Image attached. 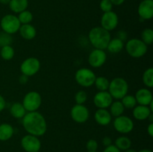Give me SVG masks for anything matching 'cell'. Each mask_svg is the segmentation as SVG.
<instances>
[{
    "label": "cell",
    "mask_w": 153,
    "mask_h": 152,
    "mask_svg": "<svg viewBox=\"0 0 153 152\" xmlns=\"http://www.w3.org/2000/svg\"><path fill=\"white\" fill-rule=\"evenodd\" d=\"M88 151H97L98 148V142L95 139H89L86 144Z\"/></svg>",
    "instance_id": "obj_35"
},
{
    "label": "cell",
    "mask_w": 153,
    "mask_h": 152,
    "mask_svg": "<svg viewBox=\"0 0 153 152\" xmlns=\"http://www.w3.org/2000/svg\"><path fill=\"white\" fill-rule=\"evenodd\" d=\"M6 106V102L5 100H4V97L1 95H0V112L2 111L4 108H5Z\"/></svg>",
    "instance_id": "obj_39"
},
{
    "label": "cell",
    "mask_w": 153,
    "mask_h": 152,
    "mask_svg": "<svg viewBox=\"0 0 153 152\" xmlns=\"http://www.w3.org/2000/svg\"><path fill=\"white\" fill-rule=\"evenodd\" d=\"M113 102V98L108 91H100L94 98V103L99 109H106Z\"/></svg>",
    "instance_id": "obj_14"
},
{
    "label": "cell",
    "mask_w": 153,
    "mask_h": 152,
    "mask_svg": "<svg viewBox=\"0 0 153 152\" xmlns=\"http://www.w3.org/2000/svg\"><path fill=\"white\" fill-rule=\"evenodd\" d=\"M17 17L21 25L30 24V22H31L33 19V15L32 13H31V12H30L29 10H25L22 11L21 13H19V16H18Z\"/></svg>",
    "instance_id": "obj_30"
},
{
    "label": "cell",
    "mask_w": 153,
    "mask_h": 152,
    "mask_svg": "<svg viewBox=\"0 0 153 152\" xmlns=\"http://www.w3.org/2000/svg\"><path fill=\"white\" fill-rule=\"evenodd\" d=\"M135 99L140 105L149 106L153 101L152 92L146 88H141L138 89L135 94Z\"/></svg>",
    "instance_id": "obj_16"
},
{
    "label": "cell",
    "mask_w": 153,
    "mask_h": 152,
    "mask_svg": "<svg viewBox=\"0 0 153 152\" xmlns=\"http://www.w3.org/2000/svg\"><path fill=\"white\" fill-rule=\"evenodd\" d=\"M22 125L28 134L37 137L44 135L47 130L46 119L41 113L37 111L26 113L22 118Z\"/></svg>",
    "instance_id": "obj_1"
},
{
    "label": "cell",
    "mask_w": 153,
    "mask_h": 152,
    "mask_svg": "<svg viewBox=\"0 0 153 152\" xmlns=\"http://www.w3.org/2000/svg\"><path fill=\"white\" fill-rule=\"evenodd\" d=\"M143 82L147 87L152 88L153 86V69L149 68L145 70L143 74Z\"/></svg>",
    "instance_id": "obj_28"
},
{
    "label": "cell",
    "mask_w": 153,
    "mask_h": 152,
    "mask_svg": "<svg viewBox=\"0 0 153 152\" xmlns=\"http://www.w3.org/2000/svg\"><path fill=\"white\" fill-rule=\"evenodd\" d=\"M114 128L120 134H128L134 128V122L131 118L126 116H120L114 121Z\"/></svg>",
    "instance_id": "obj_9"
},
{
    "label": "cell",
    "mask_w": 153,
    "mask_h": 152,
    "mask_svg": "<svg viewBox=\"0 0 153 152\" xmlns=\"http://www.w3.org/2000/svg\"><path fill=\"white\" fill-rule=\"evenodd\" d=\"M10 0H0V3L2 4H8Z\"/></svg>",
    "instance_id": "obj_43"
},
{
    "label": "cell",
    "mask_w": 153,
    "mask_h": 152,
    "mask_svg": "<svg viewBox=\"0 0 153 152\" xmlns=\"http://www.w3.org/2000/svg\"><path fill=\"white\" fill-rule=\"evenodd\" d=\"M124 152H137V151L136 150H134V149L128 148V149H127V150L124 151Z\"/></svg>",
    "instance_id": "obj_44"
},
{
    "label": "cell",
    "mask_w": 153,
    "mask_h": 152,
    "mask_svg": "<svg viewBox=\"0 0 153 152\" xmlns=\"http://www.w3.org/2000/svg\"><path fill=\"white\" fill-rule=\"evenodd\" d=\"M42 103L41 95L36 91H31L25 95L22 101V105L28 112L37 111Z\"/></svg>",
    "instance_id": "obj_7"
},
{
    "label": "cell",
    "mask_w": 153,
    "mask_h": 152,
    "mask_svg": "<svg viewBox=\"0 0 153 152\" xmlns=\"http://www.w3.org/2000/svg\"><path fill=\"white\" fill-rule=\"evenodd\" d=\"M108 90L113 98L117 100L122 99L128 94V84L123 77H115L110 81Z\"/></svg>",
    "instance_id": "obj_3"
},
{
    "label": "cell",
    "mask_w": 153,
    "mask_h": 152,
    "mask_svg": "<svg viewBox=\"0 0 153 152\" xmlns=\"http://www.w3.org/2000/svg\"><path fill=\"white\" fill-rule=\"evenodd\" d=\"M87 99H88V95L87 92L84 90H79L75 95V101L76 104H84V103L86 102Z\"/></svg>",
    "instance_id": "obj_33"
},
{
    "label": "cell",
    "mask_w": 153,
    "mask_h": 152,
    "mask_svg": "<svg viewBox=\"0 0 153 152\" xmlns=\"http://www.w3.org/2000/svg\"><path fill=\"white\" fill-rule=\"evenodd\" d=\"M138 152H152V151L151 150H149V149H142V150L139 151Z\"/></svg>",
    "instance_id": "obj_45"
},
{
    "label": "cell",
    "mask_w": 153,
    "mask_h": 152,
    "mask_svg": "<svg viewBox=\"0 0 153 152\" xmlns=\"http://www.w3.org/2000/svg\"><path fill=\"white\" fill-rule=\"evenodd\" d=\"M95 73L88 68H81L76 71L75 79L80 86L83 87H90L94 84L96 80Z\"/></svg>",
    "instance_id": "obj_5"
},
{
    "label": "cell",
    "mask_w": 153,
    "mask_h": 152,
    "mask_svg": "<svg viewBox=\"0 0 153 152\" xmlns=\"http://www.w3.org/2000/svg\"><path fill=\"white\" fill-rule=\"evenodd\" d=\"M0 25L3 32L11 35L19 31L21 24L17 16L13 14H7L1 18Z\"/></svg>",
    "instance_id": "obj_6"
},
{
    "label": "cell",
    "mask_w": 153,
    "mask_h": 152,
    "mask_svg": "<svg viewBox=\"0 0 153 152\" xmlns=\"http://www.w3.org/2000/svg\"><path fill=\"white\" fill-rule=\"evenodd\" d=\"M70 116L74 122L82 124L88 120L90 112L84 104H76L72 107Z\"/></svg>",
    "instance_id": "obj_11"
},
{
    "label": "cell",
    "mask_w": 153,
    "mask_h": 152,
    "mask_svg": "<svg viewBox=\"0 0 153 152\" xmlns=\"http://www.w3.org/2000/svg\"><path fill=\"white\" fill-rule=\"evenodd\" d=\"M8 4L10 9L13 13H19L26 10L28 5V0H10Z\"/></svg>",
    "instance_id": "obj_20"
},
{
    "label": "cell",
    "mask_w": 153,
    "mask_h": 152,
    "mask_svg": "<svg viewBox=\"0 0 153 152\" xmlns=\"http://www.w3.org/2000/svg\"><path fill=\"white\" fill-rule=\"evenodd\" d=\"M118 22H119L118 16L115 12L112 11V10L109 12H105L102 16L101 27L108 31H113L117 26Z\"/></svg>",
    "instance_id": "obj_12"
},
{
    "label": "cell",
    "mask_w": 153,
    "mask_h": 152,
    "mask_svg": "<svg viewBox=\"0 0 153 152\" xmlns=\"http://www.w3.org/2000/svg\"><path fill=\"white\" fill-rule=\"evenodd\" d=\"M113 5H121L126 0H110Z\"/></svg>",
    "instance_id": "obj_41"
},
{
    "label": "cell",
    "mask_w": 153,
    "mask_h": 152,
    "mask_svg": "<svg viewBox=\"0 0 153 152\" xmlns=\"http://www.w3.org/2000/svg\"><path fill=\"white\" fill-rule=\"evenodd\" d=\"M109 83H110V81L103 76L97 77L94 82L96 87L100 91H107L108 89Z\"/></svg>",
    "instance_id": "obj_26"
},
{
    "label": "cell",
    "mask_w": 153,
    "mask_h": 152,
    "mask_svg": "<svg viewBox=\"0 0 153 152\" xmlns=\"http://www.w3.org/2000/svg\"><path fill=\"white\" fill-rule=\"evenodd\" d=\"M88 152H97V151H88Z\"/></svg>",
    "instance_id": "obj_46"
},
{
    "label": "cell",
    "mask_w": 153,
    "mask_h": 152,
    "mask_svg": "<svg viewBox=\"0 0 153 152\" xmlns=\"http://www.w3.org/2000/svg\"><path fill=\"white\" fill-rule=\"evenodd\" d=\"M151 113H152L148 106H143L139 104L138 106H135L133 108V116H134V119L139 121H143L147 119Z\"/></svg>",
    "instance_id": "obj_18"
},
{
    "label": "cell",
    "mask_w": 153,
    "mask_h": 152,
    "mask_svg": "<svg viewBox=\"0 0 153 152\" xmlns=\"http://www.w3.org/2000/svg\"><path fill=\"white\" fill-rule=\"evenodd\" d=\"M117 38L120 39L123 42H124L127 39V33L125 31H119L117 34Z\"/></svg>",
    "instance_id": "obj_37"
},
{
    "label": "cell",
    "mask_w": 153,
    "mask_h": 152,
    "mask_svg": "<svg viewBox=\"0 0 153 152\" xmlns=\"http://www.w3.org/2000/svg\"><path fill=\"white\" fill-rule=\"evenodd\" d=\"M103 152H121V151L119 150L114 145H111L108 147H105Z\"/></svg>",
    "instance_id": "obj_36"
},
{
    "label": "cell",
    "mask_w": 153,
    "mask_h": 152,
    "mask_svg": "<svg viewBox=\"0 0 153 152\" xmlns=\"http://www.w3.org/2000/svg\"><path fill=\"white\" fill-rule=\"evenodd\" d=\"M147 45L140 39L133 38L128 40L126 44V50L128 55L134 58H140L147 52Z\"/></svg>",
    "instance_id": "obj_4"
},
{
    "label": "cell",
    "mask_w": 153,
    "mask_h": 152,
    "mask_svg": "<svg viewBox=\"0 0 153 152\" xmlns=\"http://www.w3.org/2000/svg\"><path fill=\"white\" fill-rule=\"evenodd\" d=\"M102 144L105 147H108V146L112 145V140L109 137H105L103 138L102 139Z\"/></svg>",
    "instance_id": "obj_38"
},
{
    "label": "cell",
    "mask_w": 153,
    "mask_h": 152,
    "mask_svg": "<svg viewBox=\"0 0 153 152\" xmlns=\"http://www.w3.org/2000/svg\"><path fill=\"white\" fill-rule=\"evenodd\" d=\"M14 130L12 125L7 123L0 125V141H7L10 139L13 135Z\"/></svg>",
    "instance_id": "obj_21"
},
{
    "label": "cell",
    "mask_w": 153,
    "mask_h": 152,
    "mask_svg": "<svg viewBox=\"0 0 153 152\" xmlns=\"http://www.w3.org/2000/svg\"><path fill=\"white\" fill-rule=\"evenodd\" d=\"M137 13L142 19L148 20L153 16V0H143L139 4Z\"/></svg>",
    "instance_id": "obj_15"
},
{
    "label": "cell",
    "mask_w": 153,
    "mask_h": 152,
    "mask_svg": "<svg viewBox=\"0 0 153 152\" xmlns=\"http://www.w3.org/2000/svg\"><path fill=\"white\" fill-rule=\"evenodd\" d=\"M100 9L102 10L104 13L105 12H109L112 10L113 8V4L110 0H102L100 4Z\"/></svg>",
    "instance_id": "obj_34"
},
{
    "label": "cell",
    "mask_w": 153,
    "mask_h": 152,
    "mask_svg": "<svg viewBox=\"0 0 153 152\" xmlns=\"http://www.w3.org/2000/svg\"><path fill=\"white\" fill-rule=\"evenodd\" d=\"M107 59V55L104 50L95 49L90 53L88 57V63L94 68L102 66Z\"/></svg>",
    "instance_id": "obj_13"
},
{
    "label": "cell",
    "mask_w": 153,
    "mask_h": 152,
    "mask_svg": "<svg viewBox=\"0 0 153 152\" xmlns=\"http://www.w3.org/2000/svg\"><path fill=\"white\" fill-rule=\"evenodd\" d=\"M147 132L151 137H153V123H150L149 125L147 128Z\"/></svg>",
    "instance_id": "obj_40"
},
{
    "label": "cell",
    "mask_w": 153,
    "mask_h": 152,
    "mask_svg": "<svg viewBox=\"0 0 153 152\" xmlns=\"http://www.w3.org/2000/svg\"><path fill=\"white\" fill-rule=\"evenodd\" d=\"M96 122L102 126L108 125L111 122V115L106 109H98L94 114Z\"/></svg>",
    "instance_id": "obj_17"
},
{
    "label": "cell",
    "mask_w": 153,
    "mask_h": 152,
    "mask_svg": "<svg viewBox=\"0 0 153 152\" xmlns=\"http://www.w3.org/2000/svg\"><path fill=\"white\" fill-rule=\"evenodd\" d=\"M124 47V42L120 40L118 38H114L111 39L109 41L108 44L107 49L108 50L109 52L113 54H117L123 50Z\"/></svg>",
    "instance_id": "obj_23"
},
{
    "label": "cell",
    "mask_w": 153,
    "mask_h": 152,
    "mask_svg": "<svg viewBox=\"0 0 153 152\" xmlns=\"http://www.w3.org/2000/svg\"><path fill=\"white\" fill-rule=\"evenodd\" d=\"M0 55L1 58L4 61H10L14 56V49H13L10 45L9 46H4L1 48Z\"/></svg>",
    "instance_id": "obj_27"
},
{
    "label": "cell",
    "mask_w": 153,
    "mask_h": 152,
    "mask_svg": "<svg viewBox=\"0 0 153 152\" xmlns=\"http://www.w3.org/2000/svg\"><path fill=\"white\" fill-rule=\"evenodd\" d=\"M10 113L11 116L16 119H22L26 114V110H25L22 104L16 102L11 105L10 109Z\"/></svg>",
    "instance_id": "obj_22"
},
{
    "label": "cell",
    "mask_w": 153,
    "mask_h": 152,
    "mask_svg": "<svg viewBox=\"0 0 153 152\" xmlns=\"http://www.w3.org/2000/svg\"><path fill=\"white\" fill-rule=\"evenodd\" d=\"M40 69V61L36 58H27L22 63L20 66L21 72L27 77H31L37 74Z\"/></svg>",
    "instance_id": "obj_8"
},
{
    "label": "cell",
    "mask_w": 153,
    "mask_h": 152,
    "mask_svg": "<svg viewBox=\"0 0 153 152\" xmlns=\"http://www.w3.org/2000/svg\"><path fill=\"white\" fill-rule=\"evenodd\" d=\"M114 145L116 146L119 150L126 151L131 148V141L128 137L122 136V137H118V138L115 140Z\"/></svg>",
    "instance_id": "obj_24"
},
{
    "label": "cell",
    "mask_w": 153,
    "mask_h": 152,
    "mask_svg": "<svg viewBox=\"0 0 153 152\" xmlns=\"http://www.w3.org/2000/svg\"><path fill=\"white\" fill-rule=\"evenodd\" d=\"M19 31L21 37L26 40H32L36 37V34H37L36 28L31 24L21 25Z\"/></svg>",
    "instance_id": "obj_19"
},
{
    "label": "cell",
    "mask_w": 153,
    "mask_h": 152,
    "mask_svg": "<svg viewBox=\"0 0 153 152\" xmlns=\"http://www.w3.org/2000/svg\"><path fill=\"white\" fill-rule=\"evenodd\" d=\"M124 110H125V107L123 105L120 101H116L114 102H112L110 106V113L111 116H114V117L122 116Z\"/></svg>",
    "instance_id": "obj_25"
},
{
    "label": "cell",
    "mask_w": 153,
    "mask_h": 152,
    "mask_svg": "<svg viewBox=\"0 0 153 152\" xmlns=\"http://www.w3.org/2000/svg\"><path fill=\"white\" fill-rule=\"evenodd\" d=\"M21 146L26 152H39L41 148V142L38 137L28 134L21 139Z\"/></svg>",
    "instance_id": "obj_10"
},
{
    "label": "cell",
    "mask_w": 153,
    "mask_h": 152,
    "mask_svg": "<svg viewBox=\"0 0 153 152\" xmlns=\"http://www.w3.org/2000/svg\"><path fill=\"white\" fill-rule=\"evenodd\" d=\"M12 37L10 34H7L5 32L0 33V47H3L4 46H9L12 43Z\"/></svg>",
    "instance_id": "obj_32"
},
{
    "label": "cell",
    "mask_w": 153,
    "mask_h": 152,
    "mask_svg": "<svg viewBox=\"0 0 153 152\" xmlns=\"http://www.w3.org/2000/svg\"><path fill=\"white\" fill-rule=\"evenodd\" d=\"M90 42L95 49H107L108 44L111 40V34L109 31H106L102 27H94L90 31L88 34Z\"/></svg>",
    "instance_id": "obj_2"
},
{
    "label": "cell",
    "mask_w": 153,
    "mask_h": 152,
    "mask_svg": "<svg viewBox=\"0 0 153 152\" xmlns=\"http://www.w3.org/2000/svg\"><path fill=\"white\" fill-rule=\"evenodd\" d=\"M141 40L146 45H150L153 43V31L151 28H145L141 32Z\"/></svg>",
    "instance_id": "obj_31"
},
{
    "label": "cell",
    "mask_w": 153,
    "mask_h": 152,
    "mask_svg": "<svg viewBox=\"0 0 153 152\" xmlns=\"http://www.w3.org/2000/svg\"><path fill=\"white\" fill-rule=\"evenodd\" d=\"M121 100H122L121 102H122L123 105L124 106L125 108L127 109L134 108L136 106V104H137V101H136L135 97L134 95H128L127 94Z\"/></svg>",
    "instance_id": "obj_29"
},
{
    "label": "cell",
    "mask_w": 153,
    "mask_h": 152,
    "mask_svg": "<svg viewBox=\"0 0 153 152\" xmlns=\"http://www.w3.org/2000/svg\"><path fill=\"white\" fill-rule=\"evenodd\" d=\"M28 77H27V76L22 75L19 77V82H20V83H22V84L26 83V82L28 81Z\"/></svg>",
    "instance_id": "obj_42"
}]
</instances>
